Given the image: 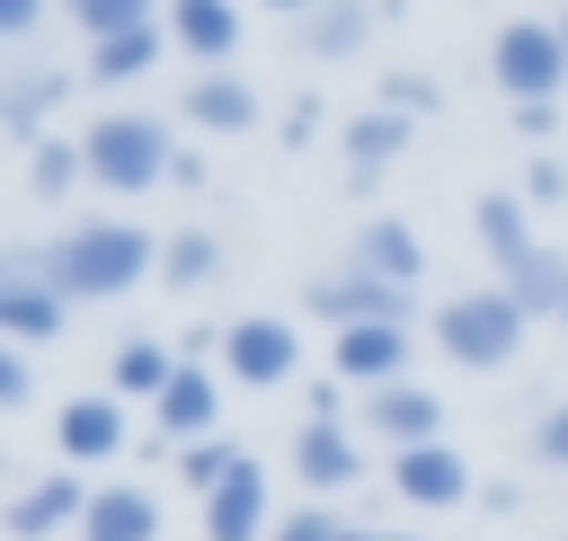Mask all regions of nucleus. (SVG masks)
<instances>
[{
	"label": "nucleus",
	"mask_w": 568,
	"mask_h": 541,
	"mask_svg": "<svg viewBox=\"0 0 568 541\" xmlns=\"http://www.w3.org/2000/svg\"><path fill=\"white\" fill-rule=\"evenodd\" d=\"M71 186H89V151H80V142H53V133H44V142L27 151V195H36V204H62Z\"/></svg>",
	"instance_id": "obj_26"
},
{
	"label": "nucleus",
	"mask_w": 568,
	"mask_h": 541,
	"mask_svg": "<svg viewBox=\"0 0 568 541\" xmlns=\"http://www.w3.org/2000/svg\"><path fill=\"white\" fill-rule=\"evenodd\" d=\"M53 452H62L71 470L115 461V452H124V408H115V390H98V399H62V417H53Z\"/></svg>",
	"instance_id": "obj_12"
},
{
	"label": "nucleus",
	"mask_w": 568,
	"mask_h": 541,
	"mask_svg": "<svg viewBox=\"0 0 568 541\" xmlns=\"http://www.w3.org/2000/svg\"><path fill=\"white\" fill-rule=\"evenodd\" d=\"M524 204H532V213H550V204H568V160H550V151H541V160L524 169Z\"/></svg>",
	"instance_id": "obj_32"
},
{
	"label": "nucleus",
	"mask_w": 568,
	"mask_h": 541,
	"mask_svg": "<svg viewBox=\"0 0 568 541\" xmlns=\"http://www.w3.org/2000/svg\"><path fill=\"white\" fill-rule=\"evenodd\" d=\"M382 106H399V115L417 124V115H435V106H444V89H435V80H417V71H390V80H382Z\"/></svg>",
	"instance_id": "obj_30"
},
{
	"label": "nucleus",
	"mask_w": 568,
	"mask_h": 541,
	"mask_svg": "<svg viewBox=\"0 0 568 541\" xmlns=\"http://www.w3.org/2000/svg\"><path fill=\"white\" fill-rule=\"evenodd\" d=\"M240 470H248V452H240V443H222V435H204V443H178V479H186L195 497L231 488Z\"/></svg>",
	"instance_id": "obj_28"
},
{
	"label": "nucleus",
	"mask_w": 568,
	"mask_h": 541,
	"mask_svg": "<svg viewBox=\"0 0 568 541\" xmlns=\"http://www.w3.org/2000/svg\"><path fill=\"white\" fill-rule=\"evenodd\" d=\"M204 541H275V523H266V470L257 461L231 488L204 497Z\"/></svg>",
	"instance_id": "obj_19"
},
{
	"label": "nucleus",
	"mask_w": 568,
	"mask_h": 541,
	"mask_svg": "<svg viewBox=\"0 0 568 541\" xmlns=\"http://www.w3.org/2000/svg\"><path fill=\"white\" fill-rule=\"evenodd\" d=\"M71 27L98 44V35H124V27H151V0H62Z\"/></svg>",
	"instance_id": "obj_29"
},
{
	"label": "nucleus",
	"mask_w": 568,
	"mask_h": 541,
	"mask_svg": "<svg viewBox=\"0 0 568 541\" xmlns=\"http://www.w3.org/2000/svg\"><path fill=\"white\" fill-rule=\"evenodd\" d=\"M178 115L204 124V133H248V124H257V89H248L240 71H195L186 98H178Z\"/></svg>",
	"instance_id": "obj_17"
},
{
	"label": "nucleus",
	"mask_w": 568,
	"mask_h": 541,
	"mask_svg": "<svg viewBox=\"0 0 568 541\" xmlns=\"http://www.w3.org/2000/svg\"><path fill=\"white\" fill-rule=\"evenodd\" d=\"M62 328H71V302L53 293L44 248L18 239V248L0 257V337H9V346H44V337H62Z\"/></svg>",
	"instance_id": "obj_5"
},
{
	"label": "nucleus",
	"mask_w": 568,
	"mask_h": 541,
	"mask_svg": "<svg viewBox=\"0 0 568 541\" xmlns=\"http://www.w3.org/2000/svg\"><path fill=\"white\" fill-rule=\"evenodd\" d=\"M266 9H275V18H311L320 0H266Z\"/></svg>",
	"instance_id": "obj_37"
},
{
	"label": "nucleus",
	"mask_w": 568,
	"mask_h": 541,
	"mask_svg": "<svg viewBox=\"0 0 568 541\" xmlns=\"http://www.w3.org/2000/svg\"><path fill=\"white\" fill-rule=\"evenodd\" d=\"M408 133H417V124H408L399 106L346 115V177H355V186H373V177H382V169H390V160L408 151Z\"/></svg>",
	"instance_id": "obj_20"
},
{
	"label": "nucleus",
	"mask_w": 568,
	"mask_h": 541,
	"mask_svg": "<svg viewBox=\"0 0 568 541\" xmlns=\"http://www.w3.org/2000/svg\"><path fill=\"white\" fill-rule=\"evenodd\" d=\"M80 151H89V186H106V195H151L178 169V142L160 115H98L80 133Z\"/></svg>",
	"instance_id": "obj_3"
},
{
	"label": "nucleus",
	"mask_w": 568,
	"mask_h": 541,
	"mask_svg": "<svg viewBox=\"0 0 568 541\" xmlns=\"http://www.w3.org/2000/svg\"><path fill=\"white\" fill-rule=\"evenodd\" d=\"M390 488H399V506L444 514V506L470 497V461H462L453 443H408V452H390Z\"/></svg>",
	"instance_id": "obj_10"
},
{
	"label": "nucleus",
	"mask_w": 568,
	"mask_h": 541,
	"mask_svg": "<svg viewBox=\"0 0 568 541\" xmlns=\"http://www.w3.org/2000/svg\"><path fill=\"white\" fill-rule=\"evenodd\" d=\"M364 35H373V0H320V9L302 18V44H311L320 62H346Z\"/></svg>",
	"instance_id": "obj_25"
},
{
	"label": "nucleus",
	"mask_w": 568,
	"mask_h": 541,
	"mask_svg": "<svg viewBox=\"0 0 568 541\" xmlns=\"http://www.w3.org/2000/svg\"><path fill=\"white\" fill-rule=\"evenodd\" d=\"M364 426H373L390 452H408V443H444V399L417 390V381H390V390L364 399Z\"/></svg>",
	"instance_id": "obj_13"
},
{
	"label": "nucleus",
	"mask_w": 568,
	"mask_h": 541,
	"mask_svg": "<svg viewBox=\"0 0 568 541\" xmlns=\"http://www.w3.org/2000/svg\"><path fill=\"white\" fill-rule=\"evenodd\" d=\"M151 417H160V435H169V443H204V435L222 426V390H213V364H178V381L151 399Z\"/></svg>",
	"instance_id": "obj_15"
},
{
	"label": "nucleus",
	"mask_w": 568,
	"mask_h": 541,
	"mask_svg": "<svg viewBox=\"0 0 568 541\" xmlns=\"http://www.w3.org/2000/svg\"><path fill=\"white\" fill-rule=\"evenodd\" d=\"M302 302H311L328 328H364V319H399V328H408V310H417V293H408V284H390V275H364V266L311 275V284H302Z\"/></svg>",
	"instance_id": "obj_6"
},
{
	"label": "nucleus",
	"mask_w": 568,
	"mask_h": 541,
	"mask_svg": "<svg viewBox=\"0 0 568 541\" xmlns=\"http://www.w3.org/2000/svg\"><path fill=\"white\" fill-rule=\"evenodd\" d=\"M178 346H160V337H124L115 346V364H106V381H115V399H160L169 381H178Z\"/></svg>",
	"instance_id": "obj_23"
},
{
	"label": "nucleus",
	"mask_w": 568,
	"mask_h": 541,
	"mask_svg": "<svg viewBox=\"0 0 568 541\" xmlns=\"http://www.w3.org/2000/svg\"><path fill=\"white\" fill-rule=\"evenodd\" d=\"M275 541H346V523H337L328 506H293V514L275 523Z\"/></svg>",
	"instance_id": "obj_33"
},
{
	"label": "nucleus",
	"mask_w": 568,
	"mask_h": 541,
	"mask_svg": "<svg viewBox=\"0 0 568 541\" xmlns=\"http://www.w3.org/2000/svg\"><path fill=\"white\" fill-rule=\"evenodd\" d=\"M346 541H408V532H373V523H346Z\"/></svg>",
	"instance_id": "obj_38"
},
{
	"label": "nucleus",
	"mask_w": 568,
	"mask_h": 541,
	"mask_svg": "<svg viewBox=\"0 0 568 541\" xmlns=\"http://www.w3.org/2000/svg\"><path fill=\"white\" fill-rule=\"evenodd\" d=\"M559 328H568V310H559Z\"/></svg>",
	"instance_id": "obj_40"
},
{
	"label": "nucleus",
	"mask_w": 568,
	"mask_h": 541,
	"mask_svg": "<svg viewBox=\"0 0 568 541\" xmlns=\"http://www.w3.org/2000/svg\"><path fill=\"white\" fill-rule=\"evenodd\" d=\"M222 275V248H213V231H178V239H160V284H178V293H204Z\"/></svg>",
	"instance_id": "obj_27"
},
{
	"label": "nucleus",
	"mask_w": 568,
	"mask_h": 541,
	"mask_svg": "<svg viewBox=\"0 0 568 541\" xmlns=\"http://www.w3.org/2000/svg\"><path fill=\"white\" fill-rule=\"evenodd\" d=\"M44 266H53V293L62 302H115L142 275H160V239L142 222H124V213H89V222H71L44 248Z\"/></svg>",
	"instance_id": "obj_1"
},
{
	"label": "nucleus",
	"mask_w": 568,
	"mask_h": 541,
	"mask_svg": "<svg viewBox=\"0 0 568 541\" xmlns=\"http://www.w3.org/2000/svg\"><path fill=\"white\" fill-rule=\"evenodd\" d=\"M89 497L98 488H80V470H36L27 488H9L0 523H9V541H53V532H71L89 514Z\"/></svg>",
	"instance_id": "obj_8"
},
{
	"label": "nucleus",
	"mask_w": 568,
	"mask_h": 541,
	"mask_svg": "<svg viewBox=\"0 0 568 541\" xmlns=\"http://www.w3.org/2000/svg\"><path fill=\"white\" fill-rule=\"evenodd\" d=\"M36 399V364H27V346H0V408H27Z\"/></svg>",
	"instance_id": "obj_34"
},
{
	"label": "nucleus",
	"mask_w": 568,
	"mask_h": 541,
	"mask_svg": "<svg viewBox=\"0 0 568 541\" xmlns=\"http://www.w3.org/2000/svg\"><path fill=\"white\" fill-rule=\"evenodd\" d=\"M524 302L506 293V284H470V293H444L435 302V346L462 364V372H497V364H515V346H524Z\"/></svg>",
	"instance_id": "obj_2"
},
{
	"label": "nucleus",
	"mask_w": 568,
	"mask_h": 541,
	"mask_svg": "<svg viewBox=\"0 0 568 541\" xmlns=\"http://www.w3.org/2000/svg\"><path fill=\"white\" fill-rule=\"evenodd\" d=\"M470 222H479V248H488L497 284H506V275H515V266H524V257L541 248V239H532V204H524V195H506V186H488Z\"/></svg>",
	"instance_id": "obj_18"
},
{
	"label": "nucleus",
	"mask_w": 568,
	"mask_h": 541,
	"mask_svg": "<svg viewBox=\"0 0 568 541\" xmlns=\"http://www.w3.org/2000/svg\"><path fill=\"white\" fill-rule=\"evenodd\" d=\"M311 133H320V106H311V98H302V106H293V115H284V142H311Z\"/></svg>",
	"instance_id": "obj_36"
},
{
	"label": "nucleus",
	"mask_w": 568,
	"mask_h": 541,
	"mask_svg": "<svg viewBox=\"0 0 568 541\" xmlns=\"http://www.w3.org/2000/svg\"><path fill=\"white\" fill-rule=\"evenodd\" d=\"M80 541H160V497L151 488H98L80 514Z\"/></svg>",
	"instance_id": "obj_21"
},
{
	"label": "nucleus",
	"mask_w": 568,
	"mask_h": 541,
	"mask_svg": "<svg viewBox=\"0 0 568 541\" xmlns=\"http://www.w3.org/2000/svg\"><path fill=\"white\" fill-rule=\"evenodd\" d=\"M559 44H568V9H559Z\"/></svg>",
	"instance_id": "obj_39"
},
{
	"label": "nucleus",
	"mask_w": 568,
	"mask_h": 541,
	"mask_svg": "<svg viewBox=\"0 0 568 541\" xmlns=\"http://www.w3.org/2000/svg\"><path fill=\"white\" fill-rule=\"evenodd\" d=\"M532 461H541V470H568V399H550V408L532 417Z\"/></svg>",
	"instance_id": "obj_31"
},
{
	"label": "nucleus",
	"mask_w": 568,
	"mask_h": 541,
	"mask_svg": "<svg viewBox=\"0 0 568 541\" xmlns=\"http://www.w3.org/2000/svg\"><path fill=\"white\" fill-rule=\"evenodd\" d=\"M293 479H302L311 497H337V488L364 479V452H355L346 417H311V426L293 435Z\"/></svg>",
	"instance_id": "obj_11"
},
{
	"label": "nucleus",
	"mask_w": 568,
	"mask_h": 541,
	"mask_svg": "<svg viewBox=\"0 0 568 541\" xmlns=\"http://www.w3.org/2000/svg\"><path fill=\"white\" fill-rule=\"evenodd\" d=\"M346 266H364V275H390V284H408V293H417V275H426V239H417L399 213H373V222H355V248H346Z\"/></svg>",
	"instance_id": "obj_14"
},
{
	"label": "nucleus",
	"mask_w": 568,
	"mask_h": 541,
	"mask_svg": "<svg viewBox=\"0 0 568 541\" xmlns=\"http://www.w3.org/2000/svg\"><path fill=\"white\" fill-rule=\"evenodd\" d=\"M408 346H417V337H408L399 319H364V328H337V337H328V372H337V381H364V390H390V381L408 372Z\"/></svg>",
	"instance_id": "obj_9"
},
{
	"label": "nucleus",
	"mask_w": 568,
	"mask_h": 541,
	"mask_svg": "<svg viewBox=\"0 0 568 541\" xmlns=\"http://www.w3.org/2000/svg\"><path fill=\"white\" fill-rule=\"evenodd\" d=\"M62 89H71V80H62V71H18V80H9V89H0V133H9V142H27V151H36V142H44V106H53V98H62Z\"/></svg>",
	"instance_id": "obj_24"
},
{
	"label": "nucleus",
	"mask_w": 568,
	"mask_h": 541,
	"mask_svg": "<svg viewBox=\"0 0 568 541\" xmlns=\"http://www.w3.org/2000/svg\"><path fill=\"white\" fill-rule=\"evenodd\" d=\"M36 18H44V0H0V35H9V44H27Z\"/></svg>",
	"instance_id": "obj_35"
},
{
	"label": "nucleus",
	"mask_w": 568,
	"mask_h": 541,
	"mask_svg": "<svg viewBox=\"0 0 568 541\" xmlns=\"http://www.w3.org/2000/svg\"><path fill=\"white\" fill-rule=\"evenodd\" d=\"M160 53H169V18L124 27V35H98V44H89V80H106V89H115V80H142Z\"/></svg>",
	"instance_id": "obj_22"
},
{
	"label": "nucleus",
	"mask_w": 568,
	"mask_h": 541,
	"mask_svg": "<svg viewBox=\"0 0 568 541\" xmlns=\"http://www.w3.org/2000/svg\"><path fill=\"white\" fill-rule=\"evenodd\" d=\"M222 372L231 381H248V390H284L293 372H302V337L284 328V319H231L222 328Z\"/></svg>",
	"instance_id": "obj_7"
},
{
	"label": "nucleus",
	"mask_w": 568,
	"mask_h": 541,
	"mask_svg": "<svg viewBox=\"0 0 568 541\" xmlns=\"http://www.w3.org/2000/svg\"><path fill=\"white\" fill-rule=\"evenodd\" d=\"M488 80H497L515 106H550V98L568 89V44H559V27H541V18L497 27V35H488Z\"/></svg>",
	"instance_id": "obj_4"
},
{
	"label": "nucleus",
	"mask_w": 568,
	"mask_h": 541,
	"mask_svg": "<svg viewBox=\"0 0 568 541\" xmlns=\"http://www.w3.org/2000/svg\"><path fill=\"white\" fill-rule=\"evenodd\" d=\"M169 44L195 53L204 71H222L240 44V0H169Z\"/></svg>",
	"instance_id": "obj_16"
}]
</instances>
